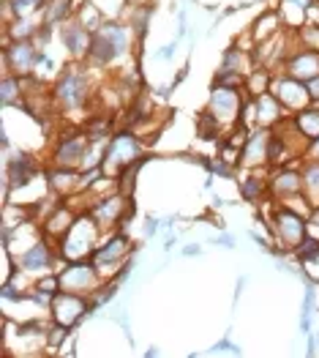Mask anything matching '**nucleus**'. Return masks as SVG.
Instances as JSON below:
<instances>
[{
	"instance_id": "6ab92c4d",
	"label": "nucleus",
	"mask_w": 319,
	"mask_h": 358,
	"mask_svg": "<svg viewBox=\"0 0 319 358\" xmlns=\"http://www.w3.org/2000/svg\"><path fill=\"white\" fill-rule=\"evenodd\" d=\"M317 8V0H279L276 11L287 30H297L309 22V14Z\"/></svg>"
},
{
	"instance_id": "ea45409f",
	"label": "nucleus",
	"mask_w": 319,
	"mask_h": 358,
	"mask_svg": "<svg viewBox=\"0 0 319 358\" xmlns=\"http://www.w3.org/2000/svg\"><path fill=\"white\" fill-rule=\"evenodd\" d=\"M158 230H161V222H158L156 216H145V222H142V236H145V238H153Z\"/></svg>"
},
{
	"instance_id": "f257e3e1",
	"label": "nucleus",
	"mask_w": 319,
	"mask_h": 358,
	"mask_svg": "<svg viewBox=\"0 0 319 358\" xmlns=\"http://www.w3.org/2000/svg\"><path fill=\"white\" fill-rule=\"evenodd\" d=\"M90 96H93V83H90V66L85 60L66 63L50 88V101L58 115L82 113L90 104Z\"/></svg>"
},
{
	"instance_id": "20e7f679",
	"label": "nucleus",
	"mask_w": 319,
	"mask_h": 358,
	"mask_svg": "<svg viewBox=\"0 0 319 358\" xmlns=\"http://www.w3.org/2000/svg\"><path fill=\"white\" fill-rule=\"evenodd\" d=\"M270 233H273V243H276V257L290 255L303 243L306 233H309V216L292 210L290 206L276 203V208L270 213Z\"/></svg>"
},
{
	"instance_id": "aec40b11",
	"label": "nucleus",
	"mask_w": 319,
	"mask_h": 358,
	"mask_svg": "<svg viewBox=\"0 0 319 358\" xmlns=\"http://www.w3.org/2000/svg\"><path fill=\"white\" fill-rule=\"evenodd\" d=\"M153 11H156L153 3H131L128 11H126V17H123V22L131 28L134 38H137V50H140V52H142V44H145L147 30H150V17H153Z\"/></svg>"
},
{
	"instance_id": "0eeeda50",
	"label": "nucleus",
	"mask_w": 319,
	"mask_h": 358,
	"mask_svg": "<svg viewBox=\"0 0 319 358\" xmlns=\"http://www.w3.org/2000/svg\"><path fill=\"white\" fill-rule=\"evenodd\" d=\"M58 279H60V290H68V293H77V296H93L104 285L101 271L93 266L90 257L63 263L58 271Z\"/></svg>"
},
{
	"instance_id": "7c9ffc66",
	"label": "nucleus",
	"mask_w": 319,
	"mask_h": 358,
	"mask_svg": "<svg viewBox=\"0 0 319 358\" xmlns=\"http://www.w3.org/2000/svg\"><path fill=\"white\" fill-rule=\"evenodd\" d=\"M93 3L104 14L107 22H123V17H126V11L131 6V0H93Z\"/></svg>"
},
{
	"instance_id": "f8f14e48",
	"label": "nucleus",
	"mask_w": 319,
	"mask_h": 358,
	"mask_svg": "<svg viewBox=\"0 0 319 358\" xmlns=\"http://www.w3.org/2000/svg\"><path fill=\"white\" fill-rule=\"evenodd\" d=\"M267 194L276 203H290L292 197L303 194V176L300 167L295 164H281V167H270L267 176Z\"/></svg>"
},
{
	"instance_id": "49530a36",
	"label": "nucleus",
	"mask_w": 319,
	"mask_h": 358,
	"mask_svg": "<svg viewBox=\"0 0 319 358\" xmlns=\"http://www.w3.org/2000/svg\"><path fill=\"white\" fill-rule=\"evenodd\" d=\"M186 77H188V66H183V69H180V71H177V74H175V80H172V88H177V85H180V83H183V80H186Z\"/></svg>"
},
{
	"instance_id": "5701e85b",
	"label": "nucleus",
	"mask_w": 319,
	"mask_h": 358,
	"mask_svg": "<svg viewBox=\"0 0 319 358\" xmlns=\"http://www.w3.org/2000/svg\"><path fill=\"white\" fill-rule=\"evenodd\" d=\"M300 176H303V197L319 206V159L317 156H306L300 164Z\"/></svg>"
},
{
	"instance_id": "9d476101",
	"label": "nucleus",
	"mask_w": 319,
	"mask_h": 358,
	"mask_svg": "<svg viewBox=\"0 0 319 358\" xmlns=\"http://www.w3.org/2000/svg\"><path fill=\"white\" fill-rule=\"evenodd\" d=\"M90 315H93L90 296H77V293H68V290H60L52 299V306H50V317L58 326H66V329H77Z\"/></svg>"
},
{
	"instance_id": "2eb2a0df",
	"label": "nucleus",
	"mask_w": 319,
	"mask_h": 358,
	"mask_svg": "<svg viewBox=\"0 0 319 358\" xmlns=\"http://www.w3.org/2000/svg\"><path fill=\"white\" fill-rule=\"evenodd\" d=\"M44 178H47V189L52 194H58L60 200H68V197H74V194L82 192V170H77V167L50 164L44 170Z\"/></svg>"
},
{
	"instance_id": "cd10ccee",
	"label": "nucleus",
	"mask_w": 319,
	"mask_h": 358,
	"mask_svg": "<svg viewBox=\"0 0 319 358\" xmlns=\"http://www.w3.org/2000/svg\"><path fill=\"white\" fill-rule=\"evenodd\" d=\"M273 69H267V66H254L248 74H246V83H243V88L248 90V96L254 99V96H260V93H267L270 90V83H273Z\"/></svg>"
},
{
	"instance_id": "de8ad7c7",
	"label": "nucleus",
	"mask_w": 319,
	"mask_h": 358,
	"mask_svg": "<svg viewBox=\"0 0 319 358\" xmlns=\"http://www.w3.org/2000/svg\"><path fill=\"white\" fill-rule=\"evenodd\" d=\"M161 227H164V230H172V227H175V216H167V219L161 222Z\"/></svg>"
},
{
	"instance_id": "7ed1b4c3",
	"label": "nucleus",
	"mask_w": 319,
	"mask_h": 358,
	"mask_svg": "<svg viewBox=\"0 0 319 358\" xmlns=\"http://www.w3.org/2000/svg\"><path fill=\"white\" fill-rule=\"evenodd\" d=\"M142 156H147L142 137H140L134 129H123V126H120V129H115V134L110 137L107 150H104V162H101L104 176L117 178L128 164L140 162Z\"/></svg>"
},
{
	"instance_id": "6e6552de",
	"label": "nucleus",
	"mask_w": 319,
	"mask_h": 358,
	"mask_svg": "<svg viewBox=\"0 0 319 358\" xmlns=\"http://www.w3.org/2000/svg\"><path fill=\"white\" fill-rule=\"evenodd\" d=\"M87 150H90V140H87L85 129L68 126V129L58 131V137H55L50 164H58V167H77V170H82V162H85Z\"/></svg>"
},
{
	"instance_id": "a878e982",
	"label": "nucleus",
	"mask_w": 319,
	"mask_h": 358,
	"mask_svg": "<svg viewBox=\"0 0 319 358\" xmlns=\"http://www.w3.org/2000/svg\"><path fill=\"white\" fill-rule=\"evenodd\" d=\"M295 120V126H297V131L309 140V143H314L319 137V104H309L306 110H300V113H295L292 115Z\"/></svg>"
},
{
	"instance_id": "393cba45",
	"label": "nucleus",
	"mask_w": 319,
	"mask_h": 358,
	"mask_svg": "<svg viewBox=\"0 0 319 358\" xmlns=\"http://www.w3.org/2000/svg\"><path fill=\"white\" fill-rule=\"evenodd\" d=\"M240 197L246 200V203H262L265 197H270L267 194V176H262V173H246L243 180H240Z\"/></svg>"
},
{
	"instance_id": "c756f323",
	"label": "nucleus",
	"mask_w": 319,
	"mask_h": 358,
	"mask_svg": "<svg viewBox=\"0 0 319 358\" xmlns=\"http://www.w3.org/2000/svg\"><path fill=\"white\" fill-rule=\"evenodd\" d=\"M197 134L202 137L205 143H218L221 145V123L213 118L207 110L197 115Z\"/></svg>"
},
{
	"instance_id": "f03ea898",
	"label": "nucleus",
	"mask_w": 319,
	"mask_h": 358,
	"mask_svg": "<svg viewBox=\"0 0 319 358\" xmlns=\"http://www.w3.org/2000/svg\"><path fill=\"white\" fill-rule=\"evenodd\" d=\"M134 47H137V38L126 22H104L93 33V44L85 63L90 69H107L117 60L128 58Z\"/></svg>"
},
{
	"instance_id": "c03bdc74",
	"label": "nucleus",
	"mask_w": 319,
	"mask_h": 358,
	"mask_svg": "<svg viewBox=\"0 0 319 358\" xmlns=\"http://www.w3.org/2000/svg\"><path fill=\"white\" fill-rule=\"evenodd\" d=\"M246 282H248V276L243 273V276H237V282H235V303H237V299L243 296V290H246Z\"/></svg>"
},
{
	"instance_id": "39448f33",
	"label": "nucleus",
	"mask_w": 319,
	"mask_h": 358,
	"mask_svg": "<svg viewBox=\"0 0 319 358\" xmlns=\"http://www.w3.org/2000/svg\"><path fill=\"white\" fill-rule=\"evenodd\" d=\"M101 236H104V230L93 222V216L82 210L80 216H77V222L71 224V230L63 236L58 243V252L60 257H63V263H68V260H85L93 255V249L101 243Z\"/></svg>"
},
{
	"instance_id": "9b49d317",
	"label": "nucleus",
	"mask_w": 319,
	"mask_h": 358,
	"mask_svg": "<svg viewBox=\"0 0 319 358\" xmlns=\"http://www.w3.org/2000/svg\"><path fill=\"white\" fill-rule=\"evenodd\" d=\"M270 93L281 101V107L295 115V113H300V110H306L309 104H311V96H309V88H306V83L303 80H295L292 74L287 71H276L273 74V83H270Z\"/></svg>"
},
{
	"instance_id": "4468645a",
	"label": "nucleus",
	"mask_w": 319,
	"mask_h": 358,
	"mask_svg": "<svg viewBox=\"0 0 319 358\" xmlns=\"http://www.w3.org/2000/svg\"><path fill=\"white\" fill-rule=\"evenodd\" d=\"M58 38L63 44V50L68 52L71 60H87V52H90V44H93V33L77 20V14L71 20H66L58 28Z\"/></svg>"
},
{
	"instance_id": "58836bf2",
	"label": "nucleus",
	"mask_w": 319,
	"mask_h": 358,
	"mask_svg": "<svg viewBox=\"0 0 319 358\" xmlns=\"http://www.w3.org/2000/svg\"><path fill=\"white\" fill-rule=\"evenodd\" d=\"M210 243H213V246H221V249H237V243H235V236H232V233H227V230L216 233Z\"/></svg>"
},
{
	"instance_id": "b1692460",
	"label": "nucleus",
	"mask_w": 319,
	"mask_h": 358,
	"mask_svg": "<svg viewBox=\"0 0 319 358\" xmlns=\"http://www.w3.org/2000/svg\"><path fill=\"white\" fill-rule=\"evenodd\" d=\"M74 14H77L74 0H47V6H44V11H41V22L58 30L60 25H63L66 20H71Z\"/></svg>"
},
{
	"instance_id": "4c0bfd02",
	"label": "nucleus",
	"mask_w": 319,
	"mask_h": 358,
	"mask_svg": "<svg viewBox=\"0 0 319 358\" xmlns=\"http://www.w3.org/2000/svg\"><path fill=\"white\" fill-rule=\"evenodd\" d=\"M177 44H180V38H172L170 44H164L161 50H156V55H153V58H156V60H161V63H167V60H172V58H175V52H177Z\"/></svg>"
},
{
	"instance_id": "412c9836",
	"label": "nucleus",
	"mask_w": 319,
	"mask_h": 358,
	"mask_svg": "<svg viewBox=\"0 0 319 358\" xmlns=\"http://www.w3.org/2000/svg\"><path fill=\"white\" fill-rule=\"evenodd\" d=\"M251 36H254V41L262 44V41H270V38H276L284 28V22H281V17H279V11L276 8H270V11H265L260 14L254 22H251Z\"/></svg>"
},
{
	"instance_id": "423d86ee",
	"label": "nucleus",
	"mask_w": 319,
	"mask_h": 358,
	"mask_svg": "<svg viewBox=\"0 0 319 358\" xmlns=\"http://www.w3.org/2000/svg\"><path fill=\"white\" fill-rule=\"evenodd\" d=\"M137 243L128 238L123 230H112V233H107V238L101 241L96 249H93V255H90V260H93V266L101 271V276L107 279H112L120 266L131 257V255H137Z\"/></svg>"
},
{
	"instance_id": "ddd939ff",
	"label": "nucleus",
	"mask_w": 319,
	"mask_h": 358,
	"mask_svg": "<svg viewBox=\"0 0 319 358\" xmlns=\"http://www.w3.org/2000/svg\"><path fill=\"white\" fill-rule=\"evenodd\" d=\"M38 44L36 41H11L3 47V71L30 77L36 74V60H38Z\"/></svg>"
},
{
	"instance_id": "bb28decb",
	"label": "nucleus",
	"mask_w": 319,
	"mask_h": 358,
	"mask_svg": "<svg viewBox=\"0 0 319 358\" xmlns=\"http://www.w3.org/2000/svg\"><path fill=\"white\" fill-rule=\"evenodd\" d=\"M317 315V282L306 276V296L300 306V334H311V323Z\"/></svg>"
},
{
	"instance_id": "a19ab883",
	"label": "nucleus",
	"mask_w": 319,
	"mask_h": 358,
	"mask_svg": "<svg viewBox=\"0 0 319 358\" xmlns=\"http://www.w3.org/2000/svg\"><path fill=\"white\" fill-rule=\"evenodd\" d=\"M306 88H309V96H311V104H319V74L306 83Z\"/></svg>"
},
{
	"instance_id": "c9c22d12",
	"label": "nucleus",
	"mask_w": 319,
	"mask_h": 358,
	"mask_svg": "<svg viewBox=\"0 0 319 358\" xmlns=\"http://www.w3.org/2000/svg\"><path fill=\"white\" fill-rule=\"evenodd\" d=\"M207 353H210V356H240L243 350H240V345H235L232 339H230V334H227V336L218 339Z\"/></svg>"
},
{
	"instance_id": "e433bc0d",
	"label": "nucleus",
	"mask_w": 319,
	"mask_h": 358,
	"mask_svg": "<svg viewBox=\"0 0 319 358\" xmlns=\"http://www.w3.org/2000/svg\"><path fill=\"white\" fill-rule=\"evenodd\" d=\"M55 33H58V30H55V28H50V25H44V22H41V28H38V33H36V38H33V41L38 44V50H47V47L52 44V38H55Z\"/></svg>"
},
{
	"instance_id": "f704fd0d",
	"label": "nucleus",
	"mask_w": 319,
	"mask_h": 358,
	"mask_svg": "<svg viewBox=\"0 0 319 358\" xmlns=\"http://www.w3.org/2000/svg\"><path fill=\"white\" fill-rule=\"evenodd\" d=\"M36 74H38L41 80H47V77H58V74H60L58 63L50 58L44 50L38 52V60H36Z\"/></svg>"
},
{
	"instance_id": "79ce46f5",
	"label": "nucleus",
	"mask_w": 319,
	"mask_h": 358,
	"mask_svg": "<svg viewBox=\"0 0 319 358\" xmlns=\"http://www.w3.org/2000/svg\"><path fill=\"white\" fill-rule=\"evenodd\" d=\"M180 255H183V257H200V255H202V246H200V243H186V246L180 249Z\"/></svg>"
},
{
	"instance_id": "a211bd4d",
	"label": "nucleus",
	"mask_w": 319,
	"mask_h": 358,
	"mask_svg": "<svg viewBox=\"0 0 319 358\" xmlns=\"http://www.w3.org/2000/svg\"><path fill=\"white\" fill-rule=\"evenodd\" d=\"M281 71L292 74L295 80H303V83H309L311 77H317V74H319V52L303 50V47H295V52H292L290 58L284 60Z\"/></svg>"
},
{
	"instance_id": "f3484780",
	"label": "nucleus",
	"mask_w": 319,
	"mask_h": 358,
	"mask_svg": "<svg viewBox=\"0 0 319 358\" xmlns=\"http://www.w3.org/2000/svg\"><path fill=\"white\" fill-rule=\"evenodd\" d=\"M82 210H77L68 200L66 203H60L58 208L52 210L47 219H41V230H44V236L52 241H60L68 230H71V224L77 222V216H80Z\"/></svg>"
},
{
	"instance_id": "1a4fd4ad",
	"label": "nucleus",
	"mask_w": 319,
	"mask_h": 358,
	"mask_svg": "<svg viewBox=\"0 0 319 358\" xmlns=\"http://www.w3.org/2000/svg\"><path fill=\"white\" fill-rule=\"evenodd\" d=\"M243 104H246V96L243 88H213L207 96V113L218 120L221 126H237V120L243 115Z\"/></svg>"
},
{
	"instance_id": "a18cd8bd",
	"label": "nucleus",
	"mask_w": 319,
	"mask_h": 358,
	"mask_svg": "<svg viewBox=\"0 0 319 358\" xmlns=\"http://www.w3.org/2000/svg\"><path fill=\"white\" fill-rule=\"evenodd\" d=\"M175 246H177V233L167 230V236H164V252H172Z\"/></svg>"
},
{
	"instance_id": "72a5a7b5",
	"label": "nucleus",
	"mask_w": 319,
	"mask_h": 358,
	"mask_svg": "<svg viewBox=\"0 0 319 358\" xmlns=\"http://www.w3.org/2000/svg\"><path fill=\"white\" fill-rule=\"evenodd\" d=\"M11 6H14L17 17H36V14L44 11L47 0H11Z\"/></svg>"
},
{
	"instance_id": "09e8293b",
	"label": "nucleus",
	"mask_w": 319,
	"mask_h": 358,
	"mask_svg": "<svg viewBox=\"0 0 319 358\" xmlns=\"http://www.w3.org/2000/svg\"><path fill=\"white\" fill-rule=\"evenodd\" d=\"M145 356H147V358L158 356V348H147V350H145Z\"/></svg>"
},
{
	"instance_id": "dca6fc26",
	"label": "nucleus",
	"mask_w": 319,
	"mask_h": 358,
	"mask_svg": "<svg viewBox=\"0 0 319 358\" xmlns=\"http://www.w3.org/2000/svg\"><path fill=\"white\" fill-rule=\"evenodd\" d=\"M270 134L273 129H251L243 148H240V159H237V170L240 167H267V143H270Z\"/></svg>"
},
{
	"instance_id": "4be33fe9",
	"label": "nucleus",
	"mask_w": 319,
	"mask_h": 358,
	"mask_svg": "<svg viewBox=\"0 0 319 358\" xmlns=\"http://www.w3.org/2000/svg\"><path fill=\"white\" fill-rule=\"evenodd\" d=\"M0 104L3 110H11V107H25V88H22V77L17 74H3V85H0Z\"/></svg>"
},
{
	"instance_id": "c85d7f7f",
	"label": "nucleus",
	"mask_w": 319,
	"mask_h": 358,
	"mask_svg": "<svg viewBox=\"0 0 319 358\" xmlns=\"http://www.w3.org/2000/svg\"><path fill=\"white\" fill-rule=\"evenodd\" d=\"M77 20H80L90 33H96V30L107 22V20H104V14L96 8V3H93V0H82V3L77 6Z\"/></svg>"
},
{
	"instance_id": "8fccbe9b",
	"label": "nucleus",
	"mask_w": 319,
	"mask_h": 358,
	"mask_svg": "<svg viewBox=\"0 0 319 358\" xmlns=\"http://www.w3.org/2000/svg\"><path fill=\"white\" fill-rule=\"evenodd\" d=\"M131 3H150V0H131Z\"/></svg>"
},
{
	"instance_id": "473e14b6",
	"label": "nucleus",
	"mask_w": 319,
	"mask_h": 358,
	"mask_svg": "<svg viewBox=\"0 0 319 358\" xmlns=\"http://www.w3.org/2000/svg\"><path fill=\"white\" fill-rule=\"evenodd\" d=\"M243 83H246V74H237V71L216 69L213 74V88H243Z\"/></svg>"
},
{
	"instance_id": "37998d69",
	"label": "nucleus",
	"mask_w": 319,
	"mask_h": 358,
	"mask_svg": "<svg viewBox=\"0 0 319 358\" xmlns=\"http://www.w3.org/2000/svg\"><path fill=\"white\" fill-rule=\"evenodd\" d=\"M186 33H188V14L180 11V14H177V38H183Z\"/></svg>"
},
{
	"instance_id": "2f4dec72",
	"label": "nucleus",
	"mask_w": 319,
	"mask_h": 358,
	"mask_svg": "<svg viewBox=\"0 0 319 358\" xmlns=\"http://www.w3.org/2000/svg\"><path fill=\"white\" fill-rule=\"evenodd\" d=\"M295 41H297V47H303V50L319 52V22H306L303 28L295 30Z\"/></svg>"
}]
</instances>
